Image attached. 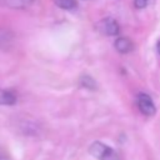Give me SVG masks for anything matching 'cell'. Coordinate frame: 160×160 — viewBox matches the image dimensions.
Here are the masks:
<instances>
[{"mask_svg": "<svg viewBox=\"0 0 160 160\" xmlns=\"http://www.w3.org/2000/svg\"><path fill=\"white\" fill-rule=\"evenodd\" d=\"M89 154L98 160H119L116 151L101 141H94L89 146Z\"/></svg>", "mask_w": 160, "mask_h": 160, "instance_id": "1", "label": "cell"}, {"mask_svg": "<svg viewBox=\"0 0 160 160\" xmlns=\"http://www.w3.org/2000/svg\"><path fill=\"white\" fill-rule=\"evenodd\" d=\"M136 104H138V108H139L140 112L146 115V116H151V115H154L156 112L155 104H154L152 99L148 94L140 92L138 95V98H136Z\"/></svg>", "mask_w": 160, "mask_h": 160, "instance_id": "2", "label": "cell"}, {"mask_svg": "<svg viewBox=\"0 0 160 160\" xmlns=\"http://www.w3.org/2000/svg\"><path fill=\"white\" fill-rule=\"evenodd\" d=\"M96 26H98L99 31H101L102 34L109 35V36L118 35L120 31V26H119L118 21L112 18H105V19L100 20Z\"/></svg>", "mask_w": 160, "mask_h": 160, "instance_id": "3", "label": "cell"}, {"mask_svg": "<svg viewBox=\"0 0 160 160\" xmlns=\"http://www.w3.org/2000/svg\"><path fill=\"white\" fill-rule=\"evenodd\" d=\"M34 0H0V5L10 9H25L30 6Z\"/></svg>", "mask_w": 160, "mask_h": 160, "instance_id": "4", "label": "cell"}, {"mask_svg": "<svg viewBox=\"0 0 160 160\" xmlns=\"http://www.w3.org/2000/svg\"><path fill=\"white\" fill-rule=\"evenodd\" d=\"M115 49L120 54H128L132 50V42L129 38H118L115 40Z\"/></svg>", "mask_w": 160, "mask_h": 160, "instance_id": "5", "label": "cell"}, {"mask_svg": "<svg viewBox=\"0 0 160 160\" xmlns=\"http://www.w3.org/2000/svg\"><path fill=\"white\" fill-rule=\"evenodd\" d=\"M16 94L11 90L0 89V105H14L16 104Z\"/></svg>", "mask_w": 160, "mask_h": 160, "instance_id": "6", "label": "cell"}, {"mask_svg": "<svg viewBox=\"0 0 160 160\" xmlns=\"http://www.w3.org/2000/svg\"><path fill=\"white\" fill-rule=\"evenodd\" d=\"M12 39H14V34L10 30L0 29V48L6 46L8 44H10Z\"/></svg>", "mask_w": 160, "mask_h": 160, "instance_id": "7", "label": "cell"}, {"mask_svg": "<svg viewBox=\"0 0 160 160\" xmlns=\"http://www.w3.org/2000/svg\"><path fill=\"white\" fill-rule=\"evenodd\" d=\"M80 84H81L82 88H86L89 90H95L96 89V81L90 75H82L80 78Z\"/></svg>", "mask_w": 160, "mask_h": 160, "instance_id": "8", "label": "cell"}, {"mask_svg": "<svg viewBox=\"0 0 160 160\" xmlns=\"http://www.w3.org/2000/svg\"><path fill=\"white\" fill-rule=\"evenodd\" d=\"M54 1L59 8L65 9V10H70V9H74L76 6L75 0H54Z\"/></svg>", "mask_w": 160, "mask_h": 160, "instance_id": "9", "label": "cell"}, {"mask_svg": "<svg viewBox=\"0 0 160 160\" xmlns=\"http://www.w3.org/2000/svg\"><path fill=\"white\" fill-rule=\"evenodd\" d=\"M134 5L136 9H144L148 5V0H134Z\"/></svg>", "mask_w": 160, "mask_h": 160, "instance_id": "10", "label": "cell"}, {"mask_svg": "<svg viewBox=\"0 0 160 160\" xmlns=\"http://www.w3.org/2000/svg\"><path fill=\"white\" fill-rule=\"evenodd\" d=\"M156 50H158V52H159V55H160V40H159V42H158V45H156Z\"/></svg>", "mask_w": 160, "mask_h": 160, "instance_id": "11", "label": "cell"}, {"mask_svg": "<svg viewBox=\"0 0 160 160\" xmlns=\"http://www.w3.org/2000/svg\"><path fill=\"white\" fill-rule=\"evenodd\" d=\"M0 160H10L8 156H0Z\"/></svg>", "mask_w": 160, "mask_h": 160, "instance_id": "12", "label": "cell"}, {"mask_svg": "<svg viewBox=\"0 0 160 160\" xmlns=\"http://www.w3.org/2000/svg\"><path fill=\"white\" fill-rule=\"evenodd\" d=\"M84 1H85V0H84Z\"/></svg>", "mask_w": 160, "mask_h": 160, "instance_id": "13", "label": "cell"}]
</instances>
